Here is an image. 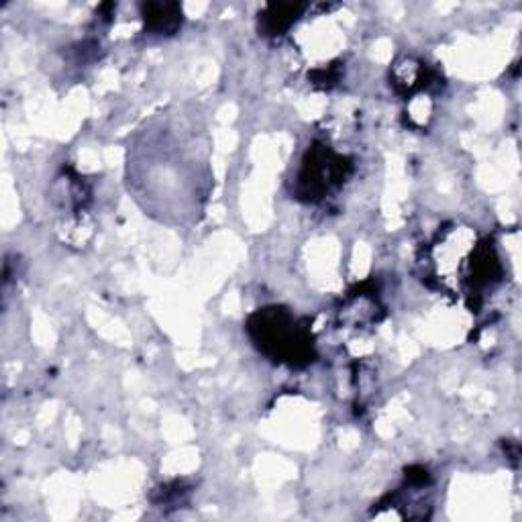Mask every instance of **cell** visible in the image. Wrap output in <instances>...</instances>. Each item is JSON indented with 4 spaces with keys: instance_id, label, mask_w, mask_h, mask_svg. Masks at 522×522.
<instances>
[{
    "instance_id": "cell-1",
    "label": "cell",
    "mask_w": 522,
    "mask_h": 522,
    "mask_svg": "<svg viewBox=\"0 0 522 522\" xmlns=\"http://www.w3.org/2000/svg\"><path fill=\"white\" fill-rule=\"evenodd\" d=\"M249 331L259 349L278 361L296 365L300 361H308L312 355L308 335L284 308L261 310L251 319Z\"/></svg>"
},
{
    "instance_id": "cell-2",
    "label": "cell",
    "mask_w": 522,
    "mask_h": 522,
    "mask_svg": "<svg viewBox=\"0 0 522 522\" xmlns=\"http://www.w3.org/2000/svg\"><path fill=\"white\" fill-rule=\"evenodd\" d=\"M308 155L310 162L304 164L300 174V190L308 200H315L323 198L345 176V160L325 147L312 149Z\"/></svg>"
},
{
    "instance_id": "cell-3",
    "label": "cell",
    "mask_w": 522,
    "mask_h": 522,
    "mask_svg": "<svg viewBox=\"0 0 522 522\" xmlns=\"http://www.w3.org/2000/svg\"><path fill=\"white\" fill-rule=\"evenodd\" d=\"M145 23L155 33H174L182 23V11L178 5H147Z\"/></svg>"
},
{
    "instance_id": "cell-4",
    "label": "cell",
    "mask_w": 522,
    "mask_h": 522,
    "mask_svg": "<svg viewBox=\"0 0 522 522\" xmlns=\"http://www.w3.org/2000/svg\"><path fill=\"white\" fill-rule=\"evenodd\" d=\"M300 11L302 7L298 5H272L264 15V27L274 35L282 33L290 29V25L296 21Z\"/></svg>"
}]
</instances>
